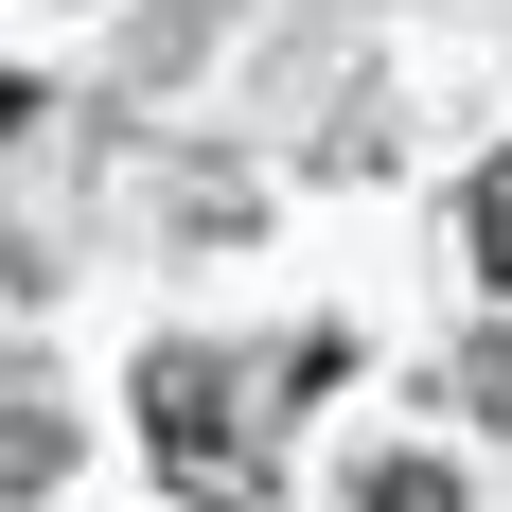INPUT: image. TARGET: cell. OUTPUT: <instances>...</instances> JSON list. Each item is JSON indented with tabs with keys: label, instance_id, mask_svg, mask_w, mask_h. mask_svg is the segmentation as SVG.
<instances>
[{
	"label": "cell",
	"instance_id": "obj_6",
	"mask_svg": "<svg viewBox=\"0 0 512 512\" xmlns=\"http://www.w3.org/2000/svg\"><path fill=\"white\" fill-rule=\"evenodd\" d=\"M18 124H36V89H18V71H0V142H18Z\"/></svg>",
	"mask_w": 512,
	"mask_h": 512
},
{
	"label": "cell",
	"instance_id": "obj_1",
	"mask_svg": "<svg viewBox=\"0 0 512 512\" xmlns=\"http://www.w3.org/2000/svg\"><path fill=\"white\" fill-rule=\"evenodd\" d=\"M142 442H159L177 495L265 512V442H230V371H212V354H142Z\"/></svg>",
	"mask_w": 512,
	"mask_h": 512
},
{
	"label": "cell",
	"instance_id": "obj_4",
	"mask_svg": "<svg viewBox=\"0 0 512 512\" xmlns=\"http://www.w3.org/2000/svg\"><path fill=\"white\" fill-rule=\"evenodd\" d=\"M460 230H477V283H512V159L477 177V212H460Z\"/></svg>",
	"mask_w": 512,
	"mask_h": 512
},
{
	"label": "cell",
	"instance_id": "obj_2",
	"mask_svg": "<svg viewBox=\"0 0 512 512\" xmlns=\"http://www.w3.org/2000/svg\"><path fill=\"white\" fill-rule=\"evenodd\" d=\"M36 477H71V424H53V407H0V495H36Z\"/></svg>",
	"mask_w": 512,
	"mask_h": 512
},
{
	"label": "cell",
	"instance_id": "obj_3",
	"mask_svg": "<svg viewBox=\"0 0 512 512\" xmlns=\"http://www.w3.org/2000/svg\"><path fill=\"white\" fill-rule=\"evenodd\" d=\"M354 495H371V512H460V477H442V460H371Z\"/></svg>",
	"mask_w": 512,
	"mask_h": 512
},
{
	"label": "cell",
	"instance_id": "obj_5",
	"mask_svg": "<svg viewBox=\"0 0 512 512\" xmlns=\"http://www.w3.org/2000/svg\"><path fill=\"white\" fill-rule=\"evenodd\" d=\"M477 407H495V424H512V336H495V354H477Z\"/></svg>",
	"mask_w": 512,
	"mask_h": 512
}]
</instances>
